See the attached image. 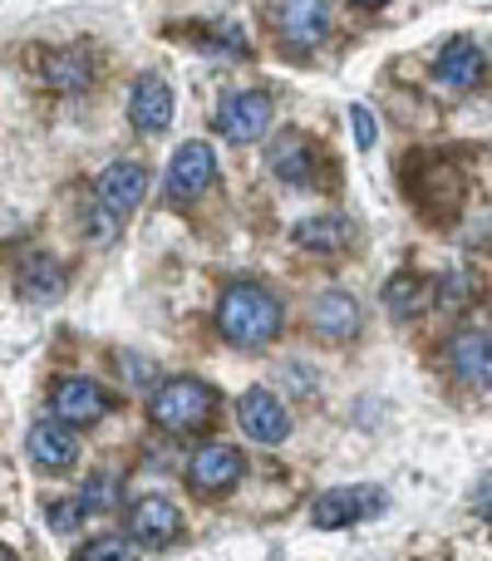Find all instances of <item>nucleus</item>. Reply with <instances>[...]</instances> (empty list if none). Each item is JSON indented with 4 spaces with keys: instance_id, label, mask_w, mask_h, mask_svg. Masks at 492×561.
I'll return each instance as SVG.
<instances>
[{
    "instance_id": "f3484780",
    "label": "nucleus",
    "mask_w": 492,
    "mask_h": 561,
    "mask_svg": "<svg viewBox=\"0 0 492 561\" xmlns=\"http://www.w3.org/2000/svg\"><path fill=\"white\" fill-rule=\"evenodd\" d=\"M310 320H316V330L325 340H355L359 325H365L359 306L345 296V290H325V296L316 300V310H310Z\"/></svg>"
},
{
    "instance_id": "412c9836",
    "label": "nucleus",
    "mask_w": 492,
    "mask_h": 561,
    "mask_svg": "<svg viewBox=\"0 0 492 561\" xmlns=\"http://www.w3.org/2000/svg\"><path fill=\"white\" fill-rule=\"evenodd\" d=\"M89 79H94V65H89L84 49L49 59V84H55L59 94H79V89H89Z\"/></svg>"
},
{
    "instance_id": "4468645a",
    "label": "nucleus",
    "mask_w": 492,
    "mask_h": 561,
    "mask_svg": "<svg viewBox=\"0 0 492 561\" xmlns=\"http://www.w3.org/2000/svg\"><path fill=\"white\" fill-rule=\"evenodd\" d=\"M49 404H55V419H65V424H75V428L99 424V419L108 414V394L94 385V379H65Z\"/></svg>"
},
{
    "instance_id": "0eeeda50",
    "label": "nucleus",
    "mask_w": 492,
    "mask_h": 561,
    "mask_svg": "<svg viewBox=\"0 0 492 561\" xmlns=\"http://www.w3.org/2000/svg\"><path fill=\"white\" fill-rule=\"evenodd\" d=\"M237 424H242V434L251 444H266V448L286 444V434H290L286 409H281L266 389H247V394L237 399Z\"/></svg>"
},
{
    "instance_id": "a211bd4d",
    "label": "nucleus",
    "mask_w": 492,
    "mask_h": 561,
    "mask_svg": "<svg viewBox=\"0 0 492 561\" xmlns=\"http://www.w3.org/2000/svg\"><path fill=\"white\" fill-rule=\"evenodd\" d=\"M20 296L39 300V306H49V300L65 296V272H59V262H49V256H30V262L20 266Z\"/></svg>"
},
{
    "instance_id": "cd10ccee",
    "label": "nucleus",
    "mask_w": 492,
    "mask_h": 561,
    "mask_svg": "<svg viewBox=\"0 0 492 561\" xmlns=\"http://www.w3.org/2000/svg\"><path fill=\"white\" fill-rule=\"evenodd\" d=\"M359 5H385V0H359Z\"/></svg>"
},
{
    "instance_id": "423d86ee",
    "label": "nucleus",
    "mask_w": 492,
    "mask_h": 561,
    "mask_svg": "<svg viewBox=\"0 0 492 561\" xmlns=\"http://www.w3.org/2000/svg\"><path fill=\"white\" fill-rule=\"evenodd\" d=\"M448 369L464 389H492V335L488 330H458L448 340Z\"/></svg>"
},
{
    "instance_id": "a878e982",
    "label": "nucleus",
    "mask_w": 492,
    "mask_h": 561,
    "mask_svg": "<svg viewBox=\"0 0 492 561\" xmlns=\"http://www.w3.org/2000/svg\"><path fill=\"white\" fill-rule=\"evenodd\" d=\"M350 118H355V138H359V148H375L379 128H375V118H369V108H365V104H355V108H350Z\"/></svg>"
},
{
    "instance_id": "f257e3e1",
    "label": "nucleus",
    "mask_w": 492,
    "mask_h": 561,
    "mask_svg": "<svg viewBox=\"0 0 492 561\" xmlns=\"http://www.w3.org/2000/svg\"><path fill=\"white\" fill-rule=\"evenodd\" d=\"M217 330L242 350L271 345V340L281 335V300L271 296L266 286L237 280V286H227L222 300H217Z\"/></svg>"
},
{
    "instance_id": "9d476101",
    "label": "nucleus",
    "mask_w": 492,
    "mask_h": 561,
    "mask_svg": "<svg viewBox=\"0 0 492 561\" xmlns=\"http://www.w3.org/2000/svg\"><path fill=\"white\" fill-rule=\"evenodd\" d=\"M217 128H222V138H232V144H256V138L271 128V99L256 94V89L232 94L222 108H217Z\"/></svg>"
},
{
    "instance_id": "6ab92c4d",
    "label": "nucleus",
    "mask_w": 492,
    "mask_h": 561,
    "mask_svg": "<svg viewBox=\"0 0 492 561\" xmlns=\"http://www.w3.org/2000/svg\"><path fill=\"white\" fill-rule=\"evenodd\" d=\"M296 247H306V252H316V256L345 252V247H350V227L340 222V217H310V222L296 227Z\"/></svg>"
},
{
    "instance_id": "6e6552de",
    "label": "nucleus",
    "mask_w": 492,
    "mask_h": 561,
    "mask_svg": "<svg viewBox=\"0 0 492 561\" xmlns=\"http://www.w3.org/2000/svg\"><path fill=\"white\" fill-rule=\"evenodd\" d=\"M276 30L290 49H316L330 30V5L325 0H281Z\"/></svg>"
},
{
    "instance_id": "aec40b11",
    "label": "nucleus",
    "mask_w": 492,
    "mask_h": 561,
    "mask_svg": "<svg viewBox=\"0 0 492 561\" xmlns=\"http://www.w3.org/2000/svg\"><path fill=\"white\" fill-rule=\"evenodd\" d=\"M428 306V286L419 280L414 272H399V276H389V286H385V310L394 320H409V316H419V310Z\"/></svg>"
},
{
    "instance_id": "dca6fc26",
    "label": "nucleus",
    "mask_w": 492,
    "mask_h": 561,
    "mask_svg": "<svg viewBox=\"0 0 492 561\" xmlns=\"http://www.w3.org/2000/svg\"><path fill=\"white\" fill-rule=\"evenodd\" d=\"M266 158H271V173H276L281 183H290V187H310V183H316V153H310V144L300 134L276 138Z\"/></svg>"
},
{
    "instance_id": "f03ea898",
    "label": "nucleus",
    "mask_w": 492,
    "mask_h": 561,
    "mask_svg": "<svg viewBox=\"0 0 492 561\" xmlns=\"http://www.w3.org/2000/svg\"><path fill=\"white\" fill-rule=\"evenodd\" d=\"M217 389H207L203 379H163L148 399V419H153L163 434H203L217 419Z\"/></svg>"
},
{
    "instance_id": "2eb2a0df",
    "label": "nucleus",
    "mask_w": 492,
    "mask_h": 561,
    "mask_svg": "<svg viewBox=\"0 0 492 561\" xmlns=\"http://www.w3.org/2000/svg\"><path fill=\"white\" fill-rule=\"evenodd\" d=\"M128 118H134V128H144V134H163L168 118H173V89L158 75L138 79L134 94H128Z\"/></svg>"
},
{
    "instance_id": "9b49d317",
    "label": "nucleus",
    "mask_w": 492,
    "mask_h": 561,
    "mask_svg": "<svg viewBox=\"0 0 492 561\" xmlns=\"http://www.w3.org/2000/svg\"><path fill=\"white\" fill-rule=\"evenodd\" d=\"M30 463L39 468V473H65L69 463H75L79 458V438H75V424H65V419H59V424H35L30 428Z\"/></svg>"
},
{
    "instance_id": "4be33fe9",
    "label": "nucleus",
    "mask_w": 492,
    "mask_h": 561,
    "mask_svg": "<svg viewBox=\"0 0 492 561\" xmlns=\"http://www.w3.org/2000/svg\"><path fill=\"white\" fill-rule=\"evenodd\" d=\"M79 503H84V513H114V507L124 503V483H118L114 473H94L84 483V497H79Z\"/></svg>"
},
{
    "instance_id": "5701e85b",
    "label": "nucleus",
    "mask_w": 492,
    "mask_h": 561,
    "mask_svg": "<svg viewBox=\"0 0 492 561\" xmlns=\"http://www.w3.org/2000/svg\"><path fill=\"white\" fill-rule=\"evenodd\" d=\"M434 296H438V310H464L468 296H473V280H468V272H444Z\"/></svg>"
},
{
    "instance_id": "39448f33",
    "label": "nucleus",
    "mask_w": 492,
    "mask_h": 561,
    "mask_svg": "<svg viewBox=\"0 0 492 561\" xmlns=\"http://www.w3.org/2000/svg\"><path fill=\"white\" fill-rule=\"evenodd\" d=\"M385 507L379 488H335V493H320L310 507V523L316 527H355L365 517H375Z\"/></svg>"
},
{
    "instance_id": "20e7f679",
    "label": "nucleus",
    "mask_w": 492,
    "mask_h": 561,
    "mask_svg": "<svg viewBox=\"0 0 492 561\" xmlns=\"http://www.w3.org/2000/svg\"><path fill=\"white\" fill-rule=\"evenodd\" d=\"M178 533H183V513L168 497H138L128 507V537L148 552H168L178 542Z\"/></svg>"
},
{
    "instance_id": "bb28decb",
    "label": "nucleus",
    "mask_w": 492,
    "mask_h": 561,
    "mask_svg": "<svg viewBox=\"0 0 492 561\" xmlns=\"http://www.w3.org/2000/svg\"><path fill=\"white\" fill-rule=\"evenodd\" d=\"M473 507H478V513H483V517H488V523H492V478H488V483H483V488H478Z\"/></svg>"
},
{
    "instance_id": "b1692460",
    "label": "nucleus",
    "mask_w": 492,
    "mask_h": 561,
    "mask_svg": "<svg viewBox=\"0 0 492 561\" xmlns=\"http://www.w3.org/2000/svg\"><path fill=\"white\" fill-rule=\"evenodd\" d=\"M138 557V547H128V537H99V542L79 547V561H128Z\"/></svg>"
},
{
    "instance_id": "f8f14e48",
    "label": "nucleus",
    "mask_w": 492,
    "mask_h": 561,
    "mask_svg": "<svg viewBox=\"0 0 492 561\" xmlns=\"http://www.w3.org/2000/svg\"><path fill=\"white\" fill-rule=\"evenodd\" d=\"M144 187H148L144 168H138V163H114L104 178H99V187H94V203L104 207V213H114L118 222H124V217L134 213L138 203H144Z\"/></svg>"
},
{
    "instance_id": "ddd939ff",
    "label": "nucleus",
    "mask_w": 492,
    "mask_h": 561,
    "mask_svg": "<svg viewBox=\"0 0 492 561\" xmlns=\"http://www.w3.org/2000/svg\"><path fill=\"white\" fill-rule=\"evenodd\" d=\"M434 75H438V84H444V89H454V94H468V89L483 84L488 59H483V49H478L473 39H454V45H444Z\"/></svg>"
},
{
    "instance_id": "7ed1b4c3",
    "label": "nucleus",
    "mask_w": 492,
    "mask_h": 561,
    "mask_svg": "<svg viewBox=\"0 0 492 561\" xmlns=\"http://www.w3.org/2000/svg\"><path fill=\"white\" fill-rule=\"evenodd\" d=\"M242 473H247V458L237 454L232 444H203L193 454V463H187V483H193V493H203V497L232 493V488L242 483Z\"/></svg>"
},
{
    "instance_id": "1a4fd4ad",
    "label": "nucleus",
    "mask_w": 492,
    "mask_h": 561,
    "mask_svg": "<svg viewBox=\"0 0 492 561\" xmlns=\"http://www.w3.org/2000/svg\"><path fill=\"white\" fill-rule=\"evenodd\" d=\"M217 183V153L207 144H183L173 158V168H168V193L183 197V203H193V197H203L207 187Z\"/></svg>"
},
{
    "instance_id": "393cba45",
    "label": "nucleus",
    "mask_w": 492,
    "mask_h": 561,
    "mask_svg": "<svg viewBox=\"0 0 492 561\" xmlns=\"http://www.w3.org/2000/svg\"><path fill=\"white\" fill-rule=\"evenodd\" d=\"M45 523H49V533L75 537V533H79V523H84V503H49Z\"/></svg>"
}]
</instances>
